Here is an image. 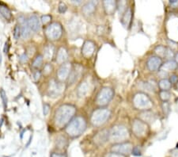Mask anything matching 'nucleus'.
Returning <instances> with one entry per match:
<instances>
[{
	"label": "nucleus",
	"instance_id": "1",
	"mask_svg": "<svg viewBox=\"0 0 178 157\" xmlns=\"http://www.w3.org/2000/svg\"><path fill=\"white\" fill-rule=\"evenodd\" d=\"M76 113L75 106L64 104L59 106L55 113V124L59 128H63L68 124Z\"/></svg>",
	"mask_w": 178,
	"mask_h": 157
},
{
	"label": "nucleus",
	"instance_id": "2",
	"mask_svg": "<svg viewBox=\"0 0 178 157\" xmlns=\"http://www.w3.org/2000/svg\"><path fill=\"white\" fill-rule=\"evenodd\" d=\"M86 129V121L85 118L82 116H77L67 125L65 131L68 136L72 138H75L84 133Z\"/></svg>",
	"mask_w": 178,
	"mask_h": 157
},
{
	"label": "nucleus",
	"instance_id": "3",
	"mask_svg": "<svg viewBox=\"0 0 178 157\" xmlns=\"http://www.w3.org/2000/svg\"><path fill=\"white\" fill-rule=\"evenodd\" d=\"M128 137V132L127 129L123 125H116L113 126V129L109 133V140L113 142L120 143L127 139Z\"/></svg>",
	"mask_w": 178,
	"mask_h": 157
},
{
	"label": "nucleus",
	"instance_id": "4",
	"mask_svg": "<svg viewBox=\"0 0 178 157\" xmlns=\"http://www.w3.org/2000/svg\"><path fill=\"white\" fill-rule=\"evenodd\" d=\"M111 113L109 109H99L95 110L91 116V122L94 126H100L109 118Z\"/></svg>",
	"mask_w": 178,
	"mask_h": 157
},
{
	"label": "nucleus",
	"instance_id": "5",
	"mask_svg": "<svg viewBox=\"0 0 178 157\" xmlns=\"http://www.w3.org/2000/svg\"><path fill=\"white\" fill-rule=\"evenodd\" d=\"M63 29L61 25L58 22H53L48 25L45 29V35L51 41H56L61 38Z\"/></svg>",
	"mask_w": 178,
	"mask_h": 157
},
{
	"label": "nucleus",
	"instance_id": "6",
	"mask_svg": "<svg viewBox=\"0 0 178 157\" xmlns=\"http://www.w3.org/2000/svg\"><path fill=\"white\" fill-rule=\"evenodd\" d=\"M133 103L136 108L141 109H149L152 106V103L150 98L143 93H139L135 96Z\"/></svg>",
	"mask_w": 178,
	"mask_h": 157
},
{
	"label": "nucleus",
	"instance_id": "7",
	"mask_svg": "<svg viewBox=\"0 0 178 157\" xmlns=\"http://www.w3.org/2000/svg\"><path fill=\"white\" fill-rule=\"evenodd\" d=\"M113 91L109 87H104L100 91L98 95L97 96L96 103L99 106H105L109 103L113 98Z\"/></svg>",
	"mask_w": 178,
	"mask_h": 157
},
{
	"label": "nucleus",
	"instance_id": "8",
	"mask_svg": "<svg viewBox=\"0 0 178 157\" xmlns=\"http://www.w3.org/2000/svg\"><path fill=\"white\" fill-rule=\"evenodd\" d=\"M133 146L131 143H117L114 144L113 147L111 148V151L113 153L120 154L123 156H127L131 153Z\"/></svg>",
	"mask_w": 178,
	"mask_h": 157
},
{
	"label": "nucleus",
	"instance_id": "9",
	"mask_svg": "<svg viewBox=\"0 0 178 157\" xmlns=\"http://www.w3.org/2000/svg\"><path fill=\"white\" fill-rule=\"evenodd\" d=\"M132 131L136 137H143L146 135L147 131V126L146 123L140 120H135L132 124Z\"/></svg>",
	"mask_w": 178,
	"mask_h": 157
},
{
	"label": "nucleus",
	"instance_id": "10",
	"mask_svg": "<svg viewBox=\"0 0 178 157\" xmlns=\"http://www.w3.org/2000/svg\"><path fill=\"white\" fill-rule=\"evenodd\" d=\"M63 91V87L61 83L55 81V80H51L49 83V87H48V95L50 97H58L60 95Z\"/></svg>",
	"mask_w": 178,
	"mask_h": 157
},
{
	"label": "nucleus",
	"instance_id": "11",
	"mask_svg": "<svg viewBox=\"0 0 178 157\" xmlns=\"http://www.w3.org/2000/svg\"><path fill=\"white\" fill-rule=\"evenodd\" d=\"M71 72V65L70 63H63V64H62L60 68H59L58 72H57L58 78L59 80H61V81L67 79Z\"/></svg>",
	"mask_w": 178,
	"mask_h": 157
},
{
	"label": "nucleus",
	"instance_id": "12",
	"mask_svg": "<svg viewBox=\"0 0 178 157\" xmlns=\"http://www.w3.org/2000/svg\"><path fill=\"white\" fill-rule=\"evenodd\" d=\"M161 65H162L161 59L158 56H151L148 59L147 62V68L151 72L158 70L161 68Z\"/></svg>",
	"mask_w": 178,
	"mask_h": 157
},
{
	"label": "nucleus",
	"instance_id": "13",
	"mask_svg": "<svg viewBox=\"0 0 178 157\" xmlns=\"http://www.w3.org/2000/svg\"><path fill=\"white\" fill-rule=\"evenodd\" d=\"M94 51H95V45L92 41H87L84 43L83 46H82V52L85 57L86 58L90 57L93 54Z\"/></svg>",
	"mask_w": 178,
	"mask_h": 157
},
{
	"label": "nucleus",
	"instance_id": "14",
	"mask_svg": "<svg viewBox=\"0 0 178 157\" xmlns=\"http://www.w3.org/2000/svg\"><path fill=\"white\" fill-rule=\"evenodd\" d=\"M27 22L31 30H33V32H37L40 30L41 23H40V20H39L38 17H37L36 15L30 16L27 20Z\"/></svg>",
	"mask_w": 178,
	"mask_h": 157
},
{
	"label": "nucleus",
	"instance_id": "15",
	"mask_svg": "<svg viewBox=\"0 0 178 157\" xmlns=\"http://www.w3.org/2000/svg\"><path fill=\"white\" fill-rule=\"evenodd\" d=\"M109 131L107 130H102L97 134L94 137V142L97 144V145H101L105 143L107 140H109Z\"/></svg>",
	"mask_w": 178,
	"mask_h": 157
},
{
	"label": "nucleus",
	"instance_id": "16",
	"mask_svg": "<svg viewBox=\"0 0 178 157\" xmlns=\"http://www.w3.org/2000/svg\"><path fill=\"white\" fill-rule=\"evenodd\" d=\"M82 70V68L81 66H79V65H77V66H75L74 68L71 69V72L70 73V75H69L68 77L69 83H70L71 84L74 83L77 80V78H79V75H81Z\"/></svg>",
	"mask_w": 178,
	"mask_h": 157
},
{
	"label": "nucleus",
	"instance_id": "17",
	"mask_svg": "<svg viewBox=\"0 0 178 157\" xmlns=\"http://www.w3.org/2000/svg\"><path fill=\"white\" fill-rule=\"evenodd\" d=\"M131 18H132V12H131V8H127V10H125L123 17H122V20H121V22H122V24H123L124 27H130L131 22Z\"/></svg>",
	"mask_w": 178,
	"mask_h": 157
},
{
	"label": "nucleus",
	"instance_id": "18",
	"mask_svg": "<svg viewBox=\"0 0 178 157\" xmlns=\"http://www.w3.org/2000/svg\"><path fill=\"white\" fill-rule=\"evenodd\" d=\"M68 57V54L65 48L61 47L57 52V55H56V61L59 64H63L64 62L67 60Z\"/></svg>",
	"mask_w": 178,
	"mask_h": 157
},
{
	"label": "nucleus",
	"instance_id": "19",
	"mask_svg": "<svg viewBox=\"0 0 178 157\" xmlns=\"http://www.w3.org/2000/svg\"><path fill=\"white\" fill-rule=\"evenodd\" d=\"M104 7L105 10L108 14H113L117 9V4L115 1L110 0V1H105L104 2Z\"/></svg>",
	"mask_w": 178,
	"mask_h": 157
},
{
	"label": "nucleus",
	"instance_id": "20",
	"mask_svg": "<svg viewBox=\"0 0 178 157\" xmlns=\"http://www.w3.org/2000/svg\"><path fill=\"white\" fill-rule=\"evenodd\" d=\"M96 2H93V1H91V2H89L82 7V12L85 14H92L93 12L95 10V8H96Z\"/></svg>",
	"mask_w": 178,
	"mask_h": 157
},
{
	"label": "nucleus",
	"instance_id": "21",
	"mask_svg": "<svg viewBox=\"0 0 178 157\" xmlns=\"http://www.w3.org/2000/svg\"><path fill=\"white\" fill-rule=\"evenodd\" d=\"M0 14L3 15L4 18H6L7 20H10L12 16L10 9L3 3H0Z\"/></svg>",
	"mask_w": 178,
	"mask_h": 157
},
{
	"label": "nucleus",
	"instance_id": "22",
	"mask_svg": "<svg viewBox=\"0 0 178 157\" xmlns=\"http://www.w3.org/2000/svg\"><path fill=\"white\" fill-rule=\"evenodd\" d=\"M177 63L173 60H169V61L165 62V64L161 66V69L162 71L165 72H169V71H171V70H174L177 68Z\"/></svg>",
	"mask_w": 178,
	"mask_h": 157
},
{
	"label": "nucleus",
	"instance_id": "23",
	"mask_svg": "<svg viewBox=\"0 0 178 157\" xmlns=\"http://www.w3.org/2000/svg\"><path fill=\"white\" fill-rule=\"evenodd\" d=\"M21 36L24 38H28L30 36L31 30L28 25L27 20H24V21L22 22V26H21Z\"/></svg>",
	"mask_w": 178,
	"mask_h": 157
},
{
	"label": "nucleus",
	"instance_id": "24",
	"mask_svg": "<svg viewBox=\"0 0 178 157\" xmlns=\"http://www.w3.org/2000/svg\"><path fill=\"white\" fill-rule=\"evenodd\" d=\"M89 87L88 85V83L87 82H83L82 83L80 86L79 87V89H78V94H79V96L86 95V94L88 93V91H89Z\"/></svg>",
	"mask_w": 178,
	"mask_h": 157
},
{
	"label": "nucleus",
	"instance_id": "25",
	"mask_svg": "<svg viewBox=\"0 0 178 157\" xmlns=\"http://www.w3.org/2000/svg\"><path fill=\"white\" fill-rule=\"evenodd\" d=\"M141 117L143 120V121H147V122H153L155 119V116L153 113L149 112V111H146L144 113H141Z\"/></svg>",
	"mask_w": 178,
	"mask_h": 157
},
{
	"label": "nucleus",
	"instance_id": "26",
	"mask_svg": "<svg viewBox=\"0 0 178 157\" xmlns=\"http://www.w3.org/2000/svg\"><path fill=\"white\" fill-rule=\"evenodd\" d=\"M55 48L51 45V44H48L45 48L44 52H45V56L47 59H51L54 54Z\"/></svg>",
	"mask_w": 178,
	"mask_h": 157
},
{
	"label": "nucleus",
	"instance_id": "27",
	"mask_svg": "<svg viewBox=\"0 0 178 157\" xmlns=\"http://www.w3.org/2000/svg\"><path fill=\"white\" fill-rule=\"evenodd\" d=\"M159 87L161 90L163 91H168L171 87V83L169 79H166V78H163L161 79V81L159 82Z\"/></svg>",
	"mask_w": 178,
	"mask_h": 157
},
{
	"label": "nucleus",
	"instance_id": "28",
	"mask_svg": "<svg viewBox=\"0 0 178 157\" xmlns=\"http://www.w3.org/2000/svg\"><path fill=\"white\" fill-rule=\"evenodd\" d=\"M43 56L41 55H38L35 58V60H33V67L34 68H39L40 67H41V65L43 64Z\"/></svg>",
	"mask_w": 178,
	"mask_h": 157
},
{
	"label": "nucleus",
	"instance_id": "29",
	"mask_svg": "<svg viewBox=\"0 0 178 157\" xmlns=\"http://www.w3.org/2000/svg\"><path fill=\"white\" fill-rule=\"evenodd\" d=\"M166 48L164 46H161V45H159L158 47L155 48V52L160 56H162V57H165V52H166Z\"/></svg>",
	"mask_w": 178,
	"mask_h": 157
},
{
	"label": "nucleus",
	"instance_id": "30",
	"mask_svg": "<svg viewBox=\"0 0 178 157\" xmlns=\"http://www.w3.org/2000/svg\"><path fill=\"white\" fill-rule=\"evenodd\" d=\"M14 38L16 40H18L21 36V26L19 25H16L14 29Z\"/></svg>",
	"mask_w": 178,
	"mask_h": 157
},
{
	"label": "nucleus",
	"instance_id": "31",
	"mask_svg": "<svg viewBox=\"0 0 178 157\" xmlns=\"http://www.w3.org/2000/svg\"><path fill=\"white\" fill-rule=\"evenodd\" d=\"M52 72V66L50 64H47L43 69V75H50Z\"/></svg>",
	"mask_w": 178,
	"mask_h": 157
},
{
	"label": "nucleus",
	"instance_id": "32",
	"mask_svg": "<svg viewBox=\"0 0 178 157\" xmlns=\"http://www.w3.org/2000/svg\"><path fill=\"white\" fill-rule=\"evenodd\" d=\"M57 146L60 148H63V147H65L67 145V141L64 137H59L58 140H57Z\"/></svg>",
	"mask_w": 178,
	"mask_h": 157
},
{
	"label": "nucleus",
	"instance_id": "33",
	"mask_svg": "<svg viewBox=\"0 0 178 157\" xmlns=\"http://www.w3.org/2000/svg\"><path fill=\"white\" fill-rule=\"evenodd\" d=\"M0 95H1V98H2V100H3V103L4 109H7V95H6V93H5V91H4L3 90H1Z\"/></svg>",
	"mask_w": 178,
	"mask_h": 157
},
{
	"label": "nucleus",
	"instance_id": "34",
	"mask_svg": "<svg viewBox=\"0 0 178 157\" xmlns=\"http://www.w3.org/2000/svg\"><path fill=\"white\" fill-rule=\"evenodd\" d=\"M160 97H161V99L165 102V101H167L168 99H169L170 95H169V93L168 91H161V93H160Z\"/></svg>",
	"mask_w": 178,
	"mask_h": 157
},
{
	"label": "nucleus",
	"instance_id": "35",
	"mask_svg": "<svg viewBox=\"0 0 178 157\" xmlns=\"http://www.w3.org/2000/svg\"><path fill=\"white\" fill-rule=\"evenodd\" d=\"M51 20V17L50 15H43L41 17V22L44 25H47L48 23H49Z\"/></svg>",
	"mask_w": 178,
	"mask_h": 157
},
{
	"label": "nucleus",
	"instance_id": "36",
	"mask_svg": "<svg viewBox=\"0 0 178 157\" xmlns=\"http://www.w3.org/2000/svg\"><path fill=\"white\" fill-rule=\"evenodd\" d=\"M58 10L60 14H63V13H65L66 11H67V5H66L65 3H60L59 5Z\"/></svg>",
	"mask_w": 178,
	"mask_h": 157
},
{
	"label": "nucleus",
	"instance_id": "37",
	"mask_svg": "<svg viewBox=\"0 0 178 157\" xmlns=\"http://www.w3.org/2000/svg\"><path fill=\"white\" fill-rule=\"evenodd\" d=\"M141 150H140V148H139V147H138V146H136V147H133V148H132V151H131V154L133 155V156H141Z\"/></svg>",
	"mask_w": 178,
	"mask_h": 157
},
{
	"label": "nucleus",
	"instance_id": "38",
	"mask_svg": "<svg viewBox=\"0 0 178 157\" xmlns=\"http://www.w3.org/2000/svg\"><path fill=\"white\" fill-rule=\"evenodd\" d=\"M174 56V54L170 48H166V52H165V58L166 59H171Z\"/></svg>",
	"mask_w": 178,
	"mask_h": 157
},
{
	"label": "nucleus",
	"instance_id": "39",
	"mask_svg": "<svg viewBox=\"0 0 178 157\" xmlns=\"http://www.w3.org/2000/svg\"><path fill=\"white\" fill-rule=\"evenodd\" d=\"M44 109H43V113H44V115L45 116H47L48 115V113H49V110H50V106H49V105H48V104H44Z\"/></svg>",
	"mask_w": 178,
	"mask_h": 157
},
{
	"label": "nucleus",
	"instance_id": "40",
	"mask_svg": "<svg viewBox=\"0 0 178 157\" xmlns=\"http://www.w3.org/2000/svg\"><path fill=\"white\" fill-rule=\"evenodd\" d=\"M162 107H163V110H164V113H168L169 112V105L167 103H163V105H162Z\"/></svg>",
	"mask_w": 178,
	"mask_h": 157
},
{
	"label": "nucleus",
	"instance_id": "41",
	"mask_svg": "<svg viewBox=\"0 0 178 157\" xmlns=\"http://www.w3.org/2000/svg\"><path fill=\"white\" fill-rule=\"evenodd\" d=\"M41 72L37 71V72H35L34 74H33V78H34L35 81H37V80H39V79H40V77H41Z\"/></svg>",
	"mask_w": 178,
	"mask_h": 157
},
{
	"label": "nucleus",
	"instance_id": "42",
	"mask_svg": "<svg viewBox=\"0 0 178 157\" xmlns=\"http://www.w3.org/2000/svg\"><path fill=\"white\" fill-rule=\"evenodd\" d=\"M105 157H126V156H123V155H120V154L111 152V153L108 154Z\"/></svg>",
	"mask_w": 178,
	"mask_h": 157
},
{
	"label": "nucleus",
	"instance_id": "43",
	"mask_svg": "<svg viewBox=\"0 0 178 157\" xmlns=\"http://www.w3.org/2000/svg\"><path fill=\"white\" fill-rule=\"evenodd\" d=\"M20 61L22 63H25L28 61V56L25 54L21 55L20 56Z\"/></svg>",
	"mask_w": 178,
	"mask_h": 157
},
{
	"label": "nucleus",
	"instance_id": "44",
	"mask_svg": "<svg viewBox=\"0 0 178 157\" xmlns=\"http://www.w3.org/2000/svg\"><path fill=\"white\" fill-rule=\"evenodd\" d=\"M177 80H178V77L177 76V75H172L171 77H170V83H177Z\"/></svg>",
	"mask_w": 178,
	"mask_h": 157
},
{
	"label": "nucleus",
	"instance_id": "45",
	"mask_svg": "<svg viewBox=\"0 0 178 157\" xmlns=\"http://www.w3.org/2000/svg\"><path fill=\"white\" fill-rule=\"evenodd\" d=\"M51 157H66V156L64 155V154L55 153V152H53V153H51Z\"/></svg>",
	"mask_w": 178,
	"mask_h": 157
},
{
	"label": "nucleus",
	"instance_id": "46",
	"mask_svg": "<svg viewBox=\"0 0 178 157\" xmlns=\"http://www.w3.org/2000/svg\"><path fill=\"white\" fill-rule=\"evenodd\" d=\"M159 75H160V76H161V77H162V78H165V76H167L168 73H167L166 72H165V71H162V70H161V71H160V72H159Z\"/></svg>",
	"mask_w": 178,
	"mask_h": 157
},
{
	"label": "nucleus",
	"instance_id": "47",
	"mask_svg": "<svg viewBox=\"0 0 178 157\" xmlns=\"http://www.w3.org/2000/svg\"><path fill=\"white\" fill-rule=\"evenodd\" d=\"M171 156L172 157H178V149H175V150L172 151Z\"/></svg>",
	"mask_w": 178,
	"mask_h": 157
},
{
	"label": "nucleus",
	"instance_id": "48",
	"mask_svg": "<svg viewBox=\"0 0 178 157\" xmlns=\"http://www.w3.org/2000/svg\"><path fill=\"white\" fill-rule=\"evenodd\" d=\"M7 51H8V43L6 42V43H5V47H4V52L7 53Z\"/></svg>",
	"mask_w": 178,
	"mask_h": 157
},
{
	"label": "nucleus",
	"instance_id": "49",
	"mask_svg": "<svg viewBox=\"0 0 178 157\" xmlns=\"http://www.w3.org/2000/svg\"><path fill=\"white\" fill-rule=\"evenodd\" d=\"M175 60H176V63H177V64H178V53L176 56H175Z\"/></svg>",
	"mask_w": 178,
	"mask_h": 157
},
{
	"label": "nucleus",
	"instance_id": "50",
	"mask_svg": "<svg viewBox=\"0 0 178 157\" xmlns=\"http://www.w3.org/2000/svg\"><path fill=\"white\" fill-rule=\"evenodd\" d=\"M25 132V129H24L22 132H21V136H20L21 139H22V138H23V134H24Z\"/></svg>",
	"mask_w": 178,
	"mask_h": 157
},
{
	"label": "nucleus",
	"instance_id": "51",
	"mask_svg": "<svg viewBox=\"0 0 178 157\" xmlns=\"http://www.w3.org/2000/svg\"><path fill=\"white\" fill-rule=\"evenodd\" d=\"M31 140H32V137H30V138H29V142H28L27 144H26V147H28V146L29 145V144H30V142H31Z\"/></svg>",
	"mask_w": 178,
	"mask_h": 157
},
{
	"label": "nucleus",
	"instance_id": "52",
	"mask_svg": "<svg viewBox=\"0 0 178 157\" xmlns=\"http://www.w3.org/2000/svg\"><path fill=\"white\" fill-rule=\"evenodd\" d=\"M3 123V118H1V119H0V127L2 126Z\"/></svg>",
	"mask_w": 178,
	"mask_h": 157
},
{
	"label": "nucleus",
	"instance_id": "53",
	"mask_svg": "<svg viewBox=\"0 0 178 157\" xmlns=\"http://www.w3.org/2000/svg\"><path fill=\"white\" fill-rule=\"evenodd\" d=\"M0 136H1V133H0Z\"/></svg>",
	"mask_w": 178,
	"mask_h": 157
}]
</instances>
